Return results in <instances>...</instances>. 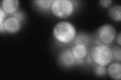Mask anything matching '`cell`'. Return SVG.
<instances>
[{
	"label": "cell",
	"mask_w": 121,
	"mask_h": 80,
	"mask_svg": "<svg viewBox=\"0 0 121 80\" xmlns=\"http://www.w3.org/2000/svg\"><path fill=\"white\" fill-rule=\"evenodd\" d=\"M53 34L56 40L63 44L72 42L76 36V31L73 25L67 21L56 23L53 30Z\"/></svg>",
	"instance_id": "obj_1"
},
{
	"label": "cell",
	"mask_w": 121,
	"mask_h": 80,
	"mask_svg": "<svg viewBox=\"0 0 121 80\" xmlns=\"http://www.w3.org/2000/svg\"><path fill=\"white\" fill-rule=\"evenodd\" d=\"M90 57L97 65L104 67L111 64L113 59L112 49L104 44L92 47L90 51Z\"/></svg>",
	"instance_id": "obj_2"
},
{
	"label": "cell",
	"mask_w": 121,
	"mask_h": 80,
	"mask_svg": "<svg viewBox=\"0 0 121 80\" xmlns=\"http://www.w3.org/2000/svg\"><path fill=\"white\" fill-rule=\"evenodd\" d=\"M74 10V3L70 0H55L51 7L52 12L56 17L60 19L70 17Z\"/></svg>",
	"instance_id": "obj_3"
},
{
	"label": "cell",
	"mask_w": 121,
	"mask_h": 80,
	"mask_svg": "<svg viewBox=\"0 0 121 80\" xmlns=\"http://www.w3.org/2000/svg\"><path fill=\"white\" fill-rule=\"evenodd\" d=\"M98 37L104 45H109L115 41L117 36L114 27L109 24H105L100 27L97 31Z\"/></svg>",
	"instance_id": "obj_4"
},
{
	"label": "cell",
	"mask_w": 121,
	"mask_h": 80,
	"mask_svg": "<svg viewBox=\"0 0 121 80\" xmlns=\"http://www.w3.org/2000/svg\"><path fill=\"white\" fill-rule=\"evenodd\" d=\"M4 30L11 34L17 33L20 29V22L13 17H10L5 19L3 22Z\"/></svg>",
	"instance_id": "obj_5"
},
{
	"label": "cell",
	"mask_w": 121,
	"mask_h": 80,
	"mask_svg": "<svg viewBox=\"0 0 121 80\" xmlns=\"http://www.w3.org/2000/svg\"><path fill=\"white\" fill-rule=\"evenodd\" d=\"M77 61L72 54L70 49H67L63 51L59 57V61L60 64L67 67L73 66Z\"/></svg>",
	"instance_id": "obj_6"
},
{
	"label": "cell",
	"mask_w": 121,
	"mask_h": 80,
	"mask_svg": "<svg viewBox=\"0 0 121 80\" xmlns=\"http://www.w3.org/2000/svg\"><path fill=\"white\" fill-rule=\"evenodd\" d=\"M72 54L78 61L84 59L87 55L88 50L86 46L76 44L71 49Z\"/></svg>",
	"instance_id": "obj_7"
},
{
	"label": "cell",
	"mask_w": 121,
	"mask_h": 80,
	"mask_svg": "<svg viewBox=\"0 0 121 80\" xmlns=\"http://www.w3.org/2000/svg\"><path fill=\"white\" fill-rule=\"evenodd\" d=\"M19 3L18 0H3L1 8L8 14H13L17 12Z\"/></svg>",
	"instance_id": "obj_8"
},
{
	"label": "cell",
	"mask_w": 121,
	"mask_h": 80,
	"mask_svg": "<svg viewBox=\"0 0 121 80\" xmlns=\"http://www.w3.org/2000/svg\"><path fill=\"white\" fill-rule=\"evenodd\" d=\"M110 77L115 80H120L121 79V64L120 62H115L111 64L107 69Z\"/></svg>",
	"instance_id": "obj_9"
},
{
	"label": "cell",
	"mask_w": 121,
	"mask_h": 80,
	"mask_svg": "<svg viewBox=\"0 0 121 80\" xmlns=\"http://www.w3.org/2000/svg\"><path fill=\"white\" fill-rule=\"evenodd\" d=\"M108 14L113 21L120 22L121 20V6L116 5L109 7Z\"/></svg>",
	"instance_id": "obj_10"
},
{
	"label": "cell",
	"mask_w": 121,
	"mask_h": 80,
	"mask_svg": "<svg viewBox=\"0 0 121 80\" xmlns=\"http://www.w3.org/2000/svg\"><path fill=\"white\" fill-rule=\"evenodd\" d=\"M53 1H54L52 0H36L34 1V2L41 10L46 11L51 9Z\"/></svg>",
	"instance_id": "obj_11"
},
{
	"label": "cell",
	"mask_w": 121,
	"mask_h": 80,
	"mask_svg": "<svg viewBox=\"0 0 121 80\" xmlns=\"http://www.w3.org/2000/svg\"><path fill=\"white\" fill-rule=\"evenodd\" d=\"M74 40L76 44L86 46L89 42V38L88 36L83 33L80 34L77 36H76Z\"/></svg>",
	"instance_id": "obj_12"
},
{
	"label": "cell",
	"mask_w": 121,
	"mask_h": 80,
	"mask_svg": "<svg viewBox=\"0 0 121 80\" xmlns=\"http://www.w3.org/2000/svg\"><path fill=\"white\" fill-rule=\"evenodd\" d=\"M112 53L113 58H114L119 62H121V50L120 46H115L112 47Z\"/></svg>",
	"instance_id": "obj_13"
},
{
	"label": "cell",
	"mask_w": 121,
	"mask_h": 80,
	"mask_svg": "<svg viewBox=\"0 0 121 80\" xmlns=\"http://www.w3.org/2000/svg\"><path fill=\"white\" fill-rule=\"evenodd\" d=\"M107 70L104 66L97 65L95 68V73L98 76H103L107 72Z\"/></svg>",
	"instance_id": "obj_14"
},
{
	"label": "cell",
	"mask_w": 121,
	"mask_h": 80,
	"mask_svg": "<svg viewBox=\"0 0 121 80\" xmlns=\"http://www.w3.org/2000/svg\"><path fill=\"white\" fill-rule=\"evenodd\" d=\"M112 2L111 0H101V1H99L100 5L105 8L110 7L112 5Z\"/></svg>",
	"instance_id": "obj_15"
},
{
	"label": "cell",
	"mask_w": 121,
	"mask_h": 80,
	"mask_svg": "<svg viewBox=\"0 0 121 80\" xmlns=\"http://www.w3.org/2000/svg\"><path fill=\"white\" fill-rule=\"evenodd\" d=\"M24 15L20 11H17L16 13H15L12 15V17L16 18L20 22H21L23 21L24 19Z\"/></svg>",
	"instance_id": "obj_16"
},
{
	"label": "cell",
	"mask_w": 121,
	"mask_h": 80,
	"mask_svg": "<svg viewBox=\"0 0 121 80\" xmlns=\"http://www.w3.org/2000/svg\"><path fill=\"white\" fill-rule=\"evenodd\" d=\"M6 17V13L2 8H1V10H0V24L3 23V21H4V20Z\"/></svg>",
	"instance_id": "obj_17"
},
{
	"label": "cell",
	"mask_w": 121,
	"mask_h": 80,
	"mask_svg": "<svg viewBox=\"0 0 121 80\" xmlns=\"http://www.w3.org/2000/svg\"><path fill=\"white\" fill-rule=\"evenodd\" d=\"M121 33H120L119 34L118 36H117V43H118V44H119V46L121 45Z\"/></svg>",
	"instance_id": "obj_18"
}]
</instances>
